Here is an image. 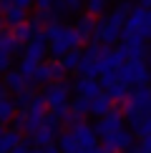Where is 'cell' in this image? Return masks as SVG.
Listing matches in <instances>:
<instances>
[{
  "instance_id": "cell-11",
  "label": "cell",
  "mask_w": 151,
  "mask_h": 153,
  "mask_svg": "<svg viewBox=\"0 0 151 153\" xmlns=\"http://www.w3.org/2000/svg\"><path fill=\"white\" fill-rule=\"evenodd\" d=\"M118 128H123V113L118 111V108H111V111L106 113V116H101V120L96 123V133H98V138L108 136V133L118 131Z\"/></svg>"
},
{
  "instance_id": "cell-13",
  "label": "cell",
  "mask_w": 151,
  "mask_h": 153,
  "mask_svg": "<svg viewBox=\"0 0 151 153\" xmlns=\"http://www.w3.org/2000/svg\"><path fill=\"white\" fill-rule=\"evenodd\" d=\"M76 93H78V95H83V98H88V100H93V98H96V95L101 93V80L81 75V78L76 80Z\"/></svg>"
},
{
  "instance_id": "cell-8",
  "label": "cell",
  "mask_w": 151,
  "mask_h": 153,
  "mask_svg": "<svg viewBox=\"0 0 151 153\" xmlns=\"http://www.w3.org/2000/svg\"><path fill=\"white\" fill-rule=\"evenodd\" d=\"M93 38H96V43H101V45H116L118 40H121V25H116L113 20H108V18H103V20L96 23V33H93Z\"/></svg>"
},
{
  "instance_id": "cell-10",
  "label": "cell",
  "mask_w": 151,
  "mask_h": 153,
  "mask_svg": "<svg viewBox=\"0 0 151 153\" xmlns=\"http://www.w3.org/2000/svg\"><path fill=\"white\" fill-rule=\"evenodd\" d=\"M101 141H103V146L111 148L113 153H123V151H129L131 146H134V136H131L126 128H118V131L108 133V136H103Z\"/></svg>"
},
{
  "instance_id": "cell-9",
  "label": "cell",
  "mask_w": 151,
  "mask_h": 153,
  "mask_svg": "<svg viewBox=\"0 0 151 153\" xmlns=\"http://www.w3.org/2000/svg\"><path fill=\"white\" fill-rule=\"evenodd\" d=\"M68 131L73 133L76 143L83 146V148H88V151H93V148L98 146V133H96V128H93V126H88L86 120H78V123L71 126Z\"/></svg>"
},
{
  "instance_id": "cell-26",
  "label": "cell",
  "mask_w": 151,
  "mask_h": 153,
  "mask_svg": "<svg viewBox=\"0 0 151 153\" xmlns=\"http://www.w3.org/2000/svg\"><path fill=\"white\" fill-rule=\"evenodd\" d=\"M108 8V0H86V13L88 15H103Z\"/></svg>"
},
{
  "instance_id": "cell-7",
  "label": "cell",
  "mask_w": 151,
  "mask_h": 153,
  "mask_svg": "<svg viewBox=\"0 0 151 153\" xmlns=\"http://www.w3.org/2000/svg\"><path fill=\"white\" fill-rule=\"evenodd\" d=\"M23 53H25V60L43 63V58H46V53H48V35H46V30H35V35L25 43Z\"/></svg>"
},
{
  "instance_id": "cell-44",
  "label": "cell",
  "mask_w": 151,
  "mask_h": 153,
  "mask_svg": "<svg viewBox=\"0 0 151 153\" xmlns=\"http://www.w3.org/2000/svg\"><path fill=\"white\" fill-rule=\"evenodd\" d=\"M0 25H3V20H0Z\"/></svg>"
},
{
  "instance_id": "cell-21",
  "label": "cell",
  "mask_w": 151,
  "mask_h": 153,
  "mask_svg": "<svg viewBox=\"0 0 151 153\" xmlns=\"http://www.w3.org/2000/svg\"><path fill=\"white\" fill-rule=\"evenodd\" d=\"M15 100H10V98H0V126H5V123H10L13 116H15Z\"/></svg>"
},
{
  "instance_id": "cell-38",
  "label": "cell",
  "mask_w": 151,
  "mask_h": 153,
  "mask_svg": "<svg viewBox=\"0 0 151 153\" xmlns=\"http://www.w3.org/2000/svg\"><path fill=\"white\" fill-rule=\"evenodd\" d=\"M53 3H55V0H35L38 10H50V8H53Z\"/></svg>"
},
{
  "instance_id": "cell-36",
  "label": "cell",
  "mask_w": 151,
  "mask_h": 153,
  "mask_svg": "<svg viewBox=\"0 0 151 153\" xmlns=\"http://www.w3.org/2000/svg\"><path fill=\"white\" fill-rule=\"evenodd\" d=\"M13 123H15V131H23L25 128V111L15 113V116H13Z\"/></svg>"
},
{
  "instance_id": "cell-12",
  "label": "cell",
  "mask_w": 151,
  "mask_h": 153,
  "mask_svg": "<svg viewBox=\"0 0 151 153\" xmlns=\"http://www.w3.org/2000/svg\"><path fill=\"white\" fill-rule=\"evenodd\" d=\"M126 103L138 108L144 116H151V93H149L146 85H136V91L129 93V100H126Z\"/></svg>"
},
{
  "instance_id": "cell-1",
  "label": "cell",
  "mask_w": 151,
  "mask_h": 153,
  "mask_svg": "<svg viewBox=\"0 0 151 153\" xmlns=\"http://www.w3.org/2000/svg\"><path fill=\"white\" fill-rule=\"evenodd\" d=\"M46 35H48V53L53 55V58H58V60L68 53V50L81 45V38H78V33H76V28L61 25L55 20L46 25Z\"/></svg>"
},
{
  "instance_id": "cell-39",
  "label": "cell",
  "mask_w": 151,
  "mask_h": 153,
  "mask_svg": "<svg viewBox=\"0 0 151 153\" xmlns=\"http://www.w3.org/2000/svg\"><path fill=\"white\" fill-rule=\"evenodd\" d=\"M13 3H15V5H18V8H23V10H28V8H30V5H33V3H35V0H13Z\"/></svg>"
},
{
  "instance_id": "cell-32",
  "label": "cell",
  "mask_w": 151,
  "mask_h": 153,
  "mask_svg": "<svg viewBox=\"0 0 151 153\" xmlns=\"http://www.w3.org/2000/svg\"><path fill=\"white\" fill-rule=\"evenodd\" d=\"M35 65H38V63H33V60H20V68H18V71H20L23 75H25V78H30V75H33V71H35Z\"/></svg>"
},
{
  "instance_id": "cell-41",
  "label": "cell",
  "mask_w": 151,
  "mask_h": 153,
  "mask_svg": "<svg viewBox=\"0 0 151 153\" xmlns=\"http://www.w3.org/2000/svg\"><path fill=\"white\" fill-rule=\"evenodd\" d=\"M5 91H8V88H5V83H0V98H5Z\"/></svg>"
},
{
  "instance_id": "cell-25",
  "label": "cell",
  "mask_w": 151,
  "mask_h": 153,
  "mask_svg": "<svg viewBox=\"0 0 151 153\" xmlns=\"http://www.w3.org/2000/svg\"><path fill=\"white\" fill-rule=\"evenodd\" d=\"M123 103H126V100H123ZM144 118H146V116H144V113L138 111V108H134L131 103H126V123H129L131 128H136V126L141 123Z\"/></svg>"
},
{
  "instance_id": "cell-6",
  "label": "cell",
  "mask_w": 151,
  "mask_h": 153,
  "mask_svg": "<svg viewBox=\"0 0 151 153\" xmlns=\"http://www.w3.org/2000/svg\"><path fill=\"white\" fill-rule=\"evenodd\" d=\"M61 128V116H55V113H50V116H46V120H43V126L33 133V141L35 146H50L55 141V138L61 136L58 133Z\"/></svg>"
},
{
  "instance_id": "cell-37",
  "label": "cell",
  "mask_w": 151,
  "mask_h": 153,
  "mask_svg": "<svg viewBox=\"0 0 151 153\" xmlns=\"http://www.w3.org/2000/svg\"><path fill=\"white\" fill-rule=\"evenodd\" d=\"M10 153H30V143H28V141H20Z\"/></svg>"
},
{
  "instance_id": "cell-16",
  "label": "cell",
  "mask_w": 151,
  "mask_h": 153,
  "mask_svg": "<svg viewBox=\"0 0 151 153\" xmlns=\"http://www.w3.org/2000/svg\"><path fill=\"white\" fill-rule=\"evenodd\" d=\"M48 80H53V78H50V68H48V63H38L35 71H33V75L28 78V85H46Z\"/></svg>"
},
{
  "instance_id": "cell-28",
  "label": "cell",
  "mask_w": 151,
  "mask_h": 153,
  "mask_svg": "<svg viewBox=\"0 0 151 153\" xmlns=\"http://www.w3.org/2000/svg\"><path fill=\"white\" fill-rule=\"evenodd\" d=\"M48 68H50V78H53V80H63V78H66V68H63V63L58 58L48 60Z\"/></svg>"
},
{
  "instance_id": "cell-29",
  "label": "cell",
  "mask_w": 151,
  "mask_h": 153,
  "mask_svg": "<svg viewBox=\"0 0 151 153\" xmlns=\"http://www.w3.org/2000/svg\"><path fill=\"white\" fill-rule=\"evenodd\" d=\"M30 100H33V91H30V85H28L25 91H20V93H18V98H15V108L25 111V108L30 105Z\"/></svg>"
},
{
  "instance_id": "cell-4",
  "label": "cell",
  "mask_w": 151,
  "mask_h": 153,
  "mask_svg": "<svg viewBox=\"0 0 151 153\" xmlns=\"http://www.w3.org/2000/svg\"><path fill=\"white\" fill-rule=\"evenodd\" d=\"M108 45H101V43H91L83 55H81V63H78V73L86 75V78H96L98 75V63H101V55L106 53Z\"/></svg>"
},
{
  "instance_id": "cell-27",
  "label": "cell",
  "mask_w": 151,
  "mask_h": 153,
  "mask_svg": "<svg viewBox=\"0 0 151 153\" xmlns=\"http://www.w3.org/2000/svg\"><path fill=\"white\" fill-rule=\"evenodd\" d=\"M71 111H76L78 116H86V113H91V100H88V98H83V95H78V98L73 100Z\"/></svg>"
},
{
  "instance_id": "cell-2",
  "label": "cell",
  "mask_w": 151,
  "mask_h": 153,
  "mask_svg": "<svg viewBox=\"0 0 151 153\" xmlns=\"http://www.w3.org/2000/svg\"><path fill=\"white\" fill-rule=\"evenodd\" d=\"M116 75L118 80L126 83V85H146L151 73H149V65L144 63V58L138 60H123L121 65L116 68Z\"/></svg>"
},
{
  "instance_id": "cell-35",
  "label": "cell",
  "mask_w": 151,
  "mask_h": 153,
  "mask_svg": "<svg viewBox=\"0 0 151 153\" xmlns=\"http://www.w3.org/2000/svg\"><path fill=\"white\" fill-rule=\"evenodd\" d=\"M10 65H13V58L8 53H0V73H8Z\"/></svg>"
},
{
  "instance_id": "cell-20",
  "label": "cell",
  "mask_w": 151,
  "mask_h": 153,
  "mask_svg": "<svg viewBox=\"0 0 151 153\" xmlns=\"http://www.w3.org/2000/svg\"><path fill=\"white\" fill-rule=\"evenodd\" d=\"M20 143V131H8V133H3L0 136V153H10L15 146Z\"/></svg>"
},
{
  "instance_id": "cell-34",
  "label": "cell",
  "mask_w": 151,
  "mask_h": 153,
  "mask_svg": "<svg viewBox=\"0 0 151 153\" xmlns=\"http://www.w3.org/2000/svg\"><path fill=\"white\" fill-rule=\"evenodd\" d=\"M81 118H83V116H78V113H76V111H68V113H66V116H63L61 120H63V123L68 126V128H71V126H76V123H78Z\"/></svg>"
},
{
  "instance_id": "cell-17",
  "label": "cell",
  "mask_w": 151,
  "mask_h": 153,
  "mask_svg": "<svg viewBox=\"0 0 151 153\" xmlns=\"http://www.w3.org/2000/svg\"><path fill=\"white\" fill-rule=\"evenodd\" d=\"M108 111H111V95L108 93H106V95L98 93L96 98L91 100V113H93V116H106Z\"/></svg>"
},
{
  "instance_id": "cell-14",
  "label": "cell",
  "mask_w": 151,
  "mask_h": 153,
  "mask_svg": "<svg viewBox=\"0 0 151 153\" xmlns=\"http://www.w3.org/2000/svg\"><path fill=\"white\" fill-rule=\"evenodd\" d=\"M3 83H5V88H8V91H13V93H20V91H25V88H28V78H25L20 71H8Z\"/></svg>"
},
{
  "instance_id": "cell-31",
  "label": "cell",
  "mask_w": 151,
  "mask_h": 153,
  "mask_svg": "<svg viewBox=\"0 0 151 153\" xmlns=\"http://www.w3.org/2000/svg\"><path fill=\"white\" fill-rule=\"evenodd\" d=\"M58 3L66 8V13H76V10H81L83 8V3L86 0H58Z\"/></svg>"
},
{
  "instance_id": "cell-3",
  "label": "cell",
  "mask_w": 151,
  "mask_h": 153,
  "mask_svg": "<svg viewBox=\"0 0 151 153\" xmlns=\"http://www.w3.org/2000/svg\"><path fill=\"white\" fill-rule=\"evenodd\" d=\"M68 91H71V85H68V83H63V80L48 83L46 91H43L46 105H50V111H53L55 116H61V118L71 111V105H68Z\"/></svg>"
},
{
  "instance_id": "cell-23",
  "label": "cell",
  "mask_w": 151,
  "mask_h": 153,
  "mask_svg": "<svg viewBox=\"0 0 151 153\" xmlns=\"http://www.w3.org/2000/svg\"><path fill=\"white\" fill-rule=\"evenodd\" d=\"M3 15H5V25H10V28H13V25H18V23H25V10L18 8V5H10Z\"/></svg>"
},
{
  "instance_id": "cell-24",
  "label": "cell",
  "mask_w": 151,
  "mask_h": 153,
  "mask_svg": "<svg viewBox=\"0 0 151 153\" xmlns=\"http://www.w3.org/2000/svg\"><path fill=\"white\" fill-rule=\"evenodd\" d=\"M106 93L111 95V100H126V98H129V85L121 83V80H116L113 85L106 88Z\"/></svg>"
},
{
  "instance_id": "cell-33",
  "label": "cell",
  "mask_w": 151,
  "mask_h": 153,
  "mask_svg": "<svg viewBox=\"0 0 151 153\" xmlns=\"http://www.w3.org/2000/svg\"><path fill=\"white\" fill-rule=\"evenodd\" d=\"M116 80H118L116 71H111V73H101V88H108V85H113Z\"/></svg>"
},
{
  "instance_id": "cell-43",
  "label": "cell",
  "mask_w": 151,
  "mask_h": 153,
  "mask_svg": "<svg viewBox=\"0 0 151 153\" xmlns=\"http://www.w3.org/2000/svg\"><path fill=\"white\" fill-rule=\"evenodd\" d=\"M149 93H151V85H149Z\"/></svg>"
},
{
  "instance_id": "cell-19",
  "label": "cell",
  "mask_w": 151,
  "mask_h": 153,
  "mask_svg": "<svg viewBox=\"0 0 151 153\" xmlns=\"http://www.w3.org/2000/svg\"><path fill=\"white\" fill-rule=\"evenodd\" d=\"M10 33L15 35L18 43H23V45H25V43L35 35V30H33V25H30V23H18V25H13V28H10Z\"/></svg>"
},
{
  "instance_id": "cell-45",
  "label": "cell",
  "mask_w": 151,
  "mask_h": 153,
  "mask_svg": "<svg viewBox=\"0 0 151 153\" xmlns=\"http://www.w3.org/2000/svg\"><path fill=\"white\" fill-rule=\"evenodd\" d=\"M131 153H136V151H131Z\"/></svg>"
},
{
  "instance_id": "cell-30",
  "label": "cell",
  "mask_w": 151,
  "mask_h": 153,
  "mask_svg": "<svg viewBox=\"0 0 151 153\" xmlns=\"http://www.w3.org/2000/svg\"><path fill=\"white\" fill-rule=\"evenodd\" d=\"M134 131H136V136H141V138H144V136H151V116H146Z\"/></svg>"
},
{
  "instance_id": "cell-18",
  "label": "cell",
  "mask_w": 151,
  "mask_h": 153,
  "mask_svg": "<svg viewBox=\"0 0 151 153\" xmlns=\"http://www.w3.org/2000/svg\"><path fill=\"white\" fill-rule=\"evenodd\" d=\"M20 48H23V43H18L13 33H5V30H0V53L13 55L15 50H20Z\"/></svg>"
},
{
  "instance_id": "cell-22",
  "label": "cell",
  "mask_w": 151,
  "mask_h": 153,
  "mask_svg": "<svg viewBox=\"0 0 151 153\" xmlns=\"http://www.w3.org/2000/svg\"><path fill=\"white\" fill-rule=\"evenodd\" d=\"M81 55H83V50H81V48H73V50H68V53H66V55L61 58L63 68H66V73H68V71H78Z\"/></svg>"
},
{
  "instance_id": "cell-5",
  "label": "cell",
  "mask_w": 151,
  "mask_h": 153,
  "mask_svg": "<svg viewBox=\"0 0 151 153\" xmlns=\"http://www.w3.org/2000/svg\"><path fill=\"white\" fill-rule=\"evenodd\" d=\"M43 120H46V98L43 95H33V100H30V105L25 108V133H33L43 126Z\"/></svg>"
},
{
  "instance_id": "cell-42",
  "label": "cell",
  "mask_w": 151,
  "mask_h": 153,
  "mask_svg": "<svg viewBox=\"0 0 151 153\" xmlns=\"http://www.w3.org/2000/svg\"><path fill=\"white\" fill-rule=\"evenodd\" d=\"M3 133H5V131H3V126H0V136H3Z\"/></svg>"
},
{
  "instance_id": "cell-15",
  "label": "cell",
  "mask_w": 151,
  "mask_h": 153,
  "mask_svg": "<svg viewBox=\"0 0 151 153\" xmlns=\"http://www.w3.org/2000/svg\"><path fill=\"white\" fill-rule=\"evenodd\" d=\"M76 33H78L81 38V43H86V40H91L93 33H96V20H93V15H83L78 20V25H76Z\"/></svg>"
},
{
  "instance_id": "cell-40",
  "label": "cell",
  "mask_w": 151,
  "mask_h": 153,
  "mask_svg": "<svg viewBox=\"0 0 151 153\" xmlns=\"http://www.w3.org/2000/svg\"><path fill=\"white\" fill-rule=\"evenodd\" d=\"M10 5H15V3H13V0H0V15H3V13L8 10Z\"/></svg>"
}]
</instances>
